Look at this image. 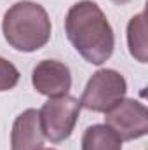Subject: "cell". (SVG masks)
I'll list each match as a JSON object with an SVG mask.
<instances>
[{
  "label": "cell",
  "mask_w": 148,
  "mask_h": 150,
  "mask_svg": "<svg viewBox=\"0 0 148 150\" xmlns=\"http://www.w3.org/2000/svg\"><path fill=\"white\" fill-rule=\"evenodd\" d=\"M122 143L106 124H92L82 134V150H122Z\"/></svg>",
  "instance_id": "obj_8"
},
{
  "label": "cell",
  "mask_w": 148,
  "mask_h": 150,
  "mask_svg": "<svg viewBox=\"0 0 148 150\" xmlns=\"http://www.w3.org/2000/svg\"><path fill=\"white\" fill-rule=\"evenodd\" d=\"M52 25L47 11L32 0H21L11 5L2 19L5 42L19 52H33L51 40Z\"/></svg>",
  "instance_id": "obj_2"
},
{
  "label": "cell",
  "mask_w": 148,
  "mask_h": 150,
  "mask_svg": "<svg viewBox=\"0 0 148 150\" xmlns=\"http://www.w3.org/2000/svg\"><path fill=\"white\" fill-rule=\"evenodd\" d=\"M105 124L122 142H132L148 133V110L138 100L122 98L105 112Z\"/></svg>",
  "instance_id": "obj_5"
},
{
  "label": "cell",
  "mask_w": 148,
  "mask_h": 150,
  "mask_svg": "<svg viewBox=\"0 0 148 150\" xmlns=\"http://www.w3.org/2000/svg\"><path fill=\"white\" fill-rule=\"evenodd\" d=\"M44 140L37 108H28L16 117L11 131V150H42Z\"/></svg>",
  "instance_id": "obj_7"
},
{
  "label": "cell",
  "mask_w": 148,
  "mask_h": 150,
  "mask_svg": "<svg viewBox=\"0 0 148 150\" xmlns=\"http://www.w3.org/2000/svg\"><path fill=\"white\" fill-rule=\"evenodd\" d=\"M113 4H117V5H125V4H129L131 0H111Z\"/></svg>",
  "instance_id": "obj_11"
},
{
  "label": "cell",
  "mask_w": 148,
  "mask_h": 150,
  "mask_svg": "<svg viewBox=\"0 0 148 150\" xmlns=\"http://www.w3.org/2000/svg\"><path fill=\"white\" fill-rule=\"evenodd\" d=\"M19 70L5 58H0V93L11 91L19 82Z\"/></svg>",
  "instance_id": "obj_10"
},
{
  "label": "cell",
  "mask_w": 148,
  "mask_h": 150,
  "mask_svg": "<svg viewBox=\"0 0 148 150\" xmlns=\"http://www.w3.org/2000/svg\"><path fill=\"white\" fill-rule=\"evenodd\" d=\"M42 150H56V149H42Z\"/></svg>",
  "instance_id": "obj_12"
},
{
  "label": "cell",
  "mask_w": 148,
  "mask_h": 150,
  "mask_svg": "<svg viewBox=\"0 0 148 150\" xmlns=\"http://www.w3.org/2000/svg\"><path fill=\"white\" fill-rule=\"evenodd\" d=\"M127 45L129 52L140 63H147V26L145 12H140L131 18L127 25Z\"/></svg>",
  "instance_id": "obj_9"
},
{
  "label": "cell",
  "mask_w": 148,
  "mask_h": 150,
  "mask_svg": "<svg viewBox=\"0 0 148 150\" xmlns=\"http://www.w3.org/2000/svg\"><path fill=\"white\" fill-rule=\"evenodd\" d=\"M125 93L127 82L124 75L111 68H101L87 80L80 98V105L85 110L105 113L122 98H125Z\"/></svg>",
  "instance_id": "obj_4"
},
{
  "label": "cell",
  "mask_w": 148,
  "mask_h": 150,
  "mask_svg": "<svg viewBox=\"0 0 148 150\" xmlns=\"http://www.w3.org/2000/svg\"><path fill=\"white\" fill-rule=\"evenodd\" d=\"M32 84L37 93L47 98L65 96L72 89V74L70 68L61 61L42 59L32 72Z\"/></svg>",
  "instance_id": "obj_6"
},
{
  "label": "cell",
  "mask_w": 148,
  "mask_h": 150,
  "mask_svg": "<svg viewBox=\"0 0 148 150\" xmlns=\"http://www.w3.org/2000/svg\"><path fill=\"white\" fill-rule=\"evenodd\" d=\"M65 32L75 51L91 65H103L113 54V28L92 0H80L70 7L65 18Z\"/></svg>",
  "instance_id": "obj_1"
},
{
  "label": "cell",
  "mask_w": 148,
  "mask_h": 150,
  "mask_svg": "<svg viewBox=\"0 0 148 150\" xmlns=\"http://www.w3.org/2000/svg\"><path fill=\"white\" fill-rule=\"evenodd\" d=\"M80 110V100L75 96L65 94L58 98H49L38 110L44 136L51 143H61L68 140L75 129Z\"/></svg>",
  "instance_id": "obj_3"
}]
</instances>
